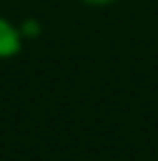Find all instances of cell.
I'll list each match as a JSON object with an SVG mask.
<instances>
[{
    "instance_id": "3957f363",
    "label": "cell",
    "mask_w": 158,
    "mask_h": 161,
    "mask_svg": "<svg viewBox=\"0 0 158 161\" xmlns=\"http://www.w3.org/2000/svg\"><path fill=\"white\" fill-rule=\"evenodd\" d=\"M86 3H95V5H105V3H112V0H86Z\"/></svg>"
},
{
    "instance_id": "7a4b0ae2",
    "label": "cell",
    "mask_w": 158,
    "mask_h": 161,
    "mask_svg": "<svg viewBox=\"0 0 158 161\" xmlns=\"http://www.w3.org/2000/svg\"><path fill=\"white\" fill-rule=\"evenodd\" d=\"M26 35H37V24H26Z\"/></svg>"
},
{
    "instance_id": "6da1fadb",
    "label": "cell",
    "mask_w": 158,
    "mask_h": 161,
    "mask_svg": "<svg viewBox=\"0 0 158 161\" xmlns=\"http://www.w3.org/2000/svg\"><path fill=\"white\" fill-rule=\"evenodd\" d=\"M19 52V35L9 24L0 19V56H12Z\"/></svg>"
}]
</instances>
